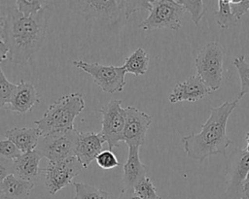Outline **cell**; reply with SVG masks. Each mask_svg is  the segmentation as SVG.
<instances>
[{
  "label": "cell",
  "instance_id": "1",
  "mask_svg": "<svg viewBox=\"0 0 249 199\" xmlns=\"http://www.w3.org/2000/svg\"><path fill=\"white\" fill-rule=\"evenodd\" d=\"M4 24L0 35L9 49L8 58L15 64H25L43 46L51 11L48 6L38 14L25 17L15 5L1 9Z\"/></svg>",
  "mask_w": 249,
  "mask_h": 199
},
{
  "label": "cell",
  "instance_id": "2",
  "mask_svg": "<svg viewBox=\"0 0 249 199\" xmlns=\"http://www.w3.org/2000/svg\"><path fill=\"white\" fill-rule=\"evenodd\" d=\"M238 102L235 99L226 101L218 107H211L210 116L201 125L200 132L182 138L184 150L190 158L203 161L212 155L226 154L231 144L227 135V122Z\"/></svg>",
  "mask_w": 249,
  "mask_h": 199
},
{
  "label": "cell",
  "instance_id": "3",
  "mask_svg": "<svg viewBox=\"0 0 249 199\" xmlns=\"http://www.w3.org/2000/svg\"><path fill=\"white\" fill-rule=\"evenodd\" d=\"M85 109V100L79 92L63 95L52 103L42 117L34 123L41 136L67 133L75 129V118Z\"/></svg>",
  "mask_w": 249,
  "mask_h": 199
},
{
  "label": "cell",
  "instance_id": "4",
  "mask_svg": "<svg viewBox=\"0 0 249 199\" xmlns=\"http://www.w3.org/2000/svg\"><path fill=\"white\" fill-rule=\"evenodd\" d=\"M224 56L225 50L216 41L204 46L196 56V75L211 91L219 89L223 82Z\"/></svg>",
  "mask_w": 249,
  "mask_h": 199
},
{
  "label": "cell",
  "instance_id": "5",
  "mask_svg": "<svg viewBox=\"0 0 249 199\" xmlns=\"http://www.w3.org/2000/svg\"><path fill=\"white\" fill-rule=\"evenodd\" d=\"M149 16L139 23V28L145 31L168 28L178 31L182 25L185 8L176 0L150 1Z\"/></svg>",
  "mask_w": 249,
  "mask_h": 199
},
{
  "label": "cell",
  "instance_id": "6",
  "mask_svg": "<svg viewBox=\"0 0 249 199\" xmlns=\"http://www.w3.org/2000/svg\"><path fill=\"white\" fill-rule=\"evenodd\" d=\"M69 8L86 20L96 19L105 23H115L125 18L123 1L120 0H83L69 1Z\"/></svg>",
  "mask_w": 249,
  "mask_h": 199
},
{
  "label": "cell",
  "instance_id": "7",
  "mask_svg": "<svg viewBox=\"0 0 249 199\" xmlns=\"http://www.w3.org/2000/svg\"><path fill=\"white\" fill-rule=\"evenodd\" d=\"M74 66L88 73L104 92L113 94L123 91L125 85V70L124 66L104 65L100 63H89L84 60H75Z\"/></svg>",
  "mask_w": 249,
  "mask_h": 199
},
{
  "label": "cell",
  "instance_id": "8",
  "mask_svg": "<svg viewBox=\"0 0 249 199\" xmlns=\"http://www.w3.org/2000/svg\"><path fill=\"white\" fill-rule=\"evenodd\" d=\"M78 131L76 129L62 134L41 136L35 149L49 162L55 163L75 156Z\"/></svg>",
  "mask_w": 249,
  "mask_h": 199
},
{
  "label": "cell",
  "instance_id": "9",
  "mask_svg": "<svg viewBox=\"0 0 249 199\" xmlns=\"http://www.w3.org/2000/svg\"><path fill=\"white\" fill-rule=\"evenodd\" d=\"M121 103L122 101L113 99L99 110L102 115V127L99 135L107 143L110 150L124 142V108H122Z\"/></svg>",
  "mask_w": 249,
  "mask_h": 199
},
{
  "label": "cell",
  "instance_id": "10",
  "mask_svg": "<svg viewBox=\"0 0 249 199\" xmlns=\"http://www.w3.org/2000/svg\"><path fill=\"white\" fill-rule=\"evenodd\" d=\"M83 169L82 164L76 156H72L60 162L52 163L41 169L45 174V186L50 195H54L63 187L73 183V179L77 177Z\"/></svg>",
  "mask_w": 249,
  "mask_h": 199
},
{
  "label": "cell",
  "instance_id": "11",
  "mask_svg": "<svg viewBox=\"0 0 249 199\" xmlns=\"http://www.w3.org/2000/svg\"><path fill=\"white\" fill-rule=\"evenodd\" d=\"M249 173V151L234 149L228 159L226 167L227 188L224 199H241L240 189Z\"/></svg>",
  "mask_w": 249,
  "mask_h": 199
},
{
  "label": "cell",
  "instance_id": "12",
  "mask_svg": "<svg viewBox=\"0 0 249 199\" xmlns=\"http://www.w3.org/2000/svg\"><path fill=\"white\" fill-rule=\"evenodd\" d=\"M152 123V116L135 107L124 108V142L128 146L141 147L146 140L147 131Z\"/></svg>",
  "mask_w": 249,
  "mask_h": 199
},
{
  "label": "cell",
  "instance_id": "13",
  "mask_svg": "<svg viewBox=\"0 0 249 199\" xmlns=\"http://www.w3.org/2000/svg\"><path fill=\"white\" fill-rule=\"evenodd\" d=\"M211 92L199 76L193 75L186 81L175 84L172 92L168 96V100L172 104L185 101L196 103L207 97Z\"/></svg>",
  "mask_w": 249,
  "mask_h": 199
},
{
  "label": "cell",
  "instance_id": "14",
  "mask_svg": "<svg viewBox=\"0 0 249 199\" xmlns=\"http://www.w3.org/2000/svg\"><path fill=\"white\" fill-rule=\"evenodd\" d=\"M41 96L36 90L35 86L21 80L13 92L9 103L7 104V109L13 113L23 115L30 112L38 103H40Z\"/></svg>",
  "mask_w": 249,
  "mask_h": 199
},
{
  "label": "cell",
  "instance_id": "15",
  "mask_svg": "<svg viewBox=\"0 0 249 199\" xmlns=\"http://www.w3.org/2000/svg\"><path fill=\"white\" fill-rule=\"evenodd\" d=\"M103 143L104 141L99 133L78 131L75 146V156L78 158L83 168H88L102 151Z\"/></svg>",
  "mask_w": 249,
  "mask_h": 199
},
{
  "label": "cell",
  "instance_id": "16",
  "mask_svg": "<svg viewBox=\"0 0 249 199\" xmlns=\"http://www.w3.org/2000/svg\"><path fill=\"white\" fill-rule=\"evenodd\" d=\"M139 147H128V155L124 164L123 189H134L135 185L147 177L148 167L141 162Z\"/></svg>",
  "mask_w": 249,
  "mask_h": 199
},
{
  "label": "cell",
  "instance_id": "17",
  "mask_svg": "<svg viewBox=\"0 0 249 199\" xmlns=\"http://www.w3.org/2000/svg\"><path fill=\"white\" fill-rule=\"evenodd\" d=\"M5 137L24 153L37 148L41 133L37 127H14L5 132Z\"/></svg>",
  "mask_w": 249,
  "mask_h": 199
},
{
  "label": "cell",
  "instance_id": "18",
  "mask_svg": "<svg viewBox=\"0 0 249 199\" xmlns=\"http://www.w3.org/2000/svg\"><path fill=\"white\" fill-rule=\"evenodd\" d=\"M42 155L36 150L21 153L15 162V174L24 180L34 182L41 173L39 163Z\"/></svg>",
  "mask_w": 249,
  "mask_h": 199
},
{
  "label": "cell",
  "instance_id": "19",
  "mask_svg": "<svg viewBox=\"0 0 249 199\" xmlns=\"http://www.w3.org/2000/svg\"><path fill=\"white\" fill-rule=\"evenodd\" d=\"M34 185V182L11 174L0 184V192L8 199H29Z\"/></svg>",
  "mask_w": 249,
  "mask_h": 199
},
{
  "label": "cell",
  "instance_id": "20",
  "mask_svg": "<svg viewBox=\"0 0 249 199\" xmlns=\"http://www.w3.org/2000/svg\"><path fill=\"white\" fill-rule=\"evenodd\" d=\"M124 68L126 73L135 76L145 75L149 68V55L142 48H138L128 57H126Z\"/></svg>",
  "mask_w": 249,
  "mask_h": 199
},
{
  "label": "cell",
  "instance_id": "21",
  "mask_svg": "<svg viewBox=\"0 0 249 199\" xmlns=\"http://www.w3.org/2000/svg\"><path fill=\"white\" fill-rule=\"evenodd\" d=\"M231 0H219L218 11L214 13L216 22L221 29H228L232 26H236L239 20L231 13Z\"/></svg>",
  "mask_w": 249,
  "mask_h": 199
},
{
  "label": "cell",
  "instance_id": "22",
  "mask_svg": "<svg viewBox=\"0 0 249 199\" xmlns=\"http://www.w3.org/2000/svg\"><path fill=\"white\" fill-rule=\"evenodd\" d=\"M233 65L240 79V91L236 98L240 100L245 94L249 93V63L246 62L244 55H239L233 59Z\"/></svg>",
  "mask_w": 249,
  "mask_h": 199
},
{
  "label": "cell",
  "instance_id": "23",
  "mask_svg": "<svg viewBox=\"0 0 249 199\" xmlns=\"http://www.w3.org/2000/svg\"><path fill=\"white\" fill-rule=\"evenodd\" d=\"M75 187L74 199H108V192L95 186L84 183L73 182Z\"/></svg>",
  "mask_w": 249,
  "mask_h": 199
},
{
  "label": "cell",
  "instance_id": "24",
  "mask_svg": "<svg viewBox=\"0 0 249 199\" xmlns=\"http://www.w3.org/2000/svg\"><path fill=\"white\" fill-rule=\"evenodd\" d=\"M50 4V1H40V0H18L15 6L25 17H31L38 14L42 9Z\"/></svg>",
  "mask_w": 249,
  "mask_h": 199
},
{
  "label": "cell",
  "instance_id": "25",
  "mask_svg": "<svg viewBox=\"0 0 249 199\" xmlns=\"http://www.w3.org/2000/svg\"><path fill=\"white\" fill-rule=\"evenodd\" d=\"M180 5H182L186 12H189L191 18L196 25L199 24L202 17L204 16V4L201 0H176Z\"/></svg>",
  "mask_w": 249,
  "mask_h": 199
},
{
  "label": "cell",
  "instance_id": "26",
  "mask_svg": "<svg viewBox=\"0 0 249 199\" xmlns=\"http://www.w3.org/2000/svg\"><path fill=\"white\" fill-rule=\"evenodd\" d=\"M134 191L141 199H162L157 193L156 187L149 177L138 182L134 187Z\"/></svg>",
  "mask_w": 249,
  "mask_h": 199
},
{
  "label": "cell",
  "instance_id": "27",
  "mask_svg": "<svg viewBox=\"0 0 249 199\" xmlns=\"http://www.w3.org/2000/svg\"><path fill=\"white\" fill-rule=\"evenodd\" d=\"M16 87L17 84L12 83L8 81L0 67V109L5 107L9 103V100Z\"/></svg>",
  "mask_w": 249,
  "mask_h": 199
},
{
  "label": "cell",
  "instance_id": "28",
  "mask_svg": "<svg viewBox=\"0 0 249 199\" xmlns=\"http://www.w3.org/2000/svg\"><path fill=\"white\" fill-rule=\"evenodd\" d=\"M97 165L105 170H109L119 166V161L114 154V152L110 149L102 150L95 158Z\"/></svg>",
  "mask_w": 249,
  "mask_h": 199
},
{
  "label": "cell",
  "instance_id": "29",
  "mask_svg": "<svg viewBox=\"0 0 249 199\" xmlns=\"http://www.w3.org/2000/svg\"><path fill=\"white\" fill-rule=\"evenodd\" d=\"M21 152L18 149V148L9 140H1L0 141V157L15 160L17 159Z\"/></svg>",
  "mask_w": 249,
  "mask_h": 199
},
{
  "label": "cell",
  "instance_id": "30",
  "mask_svg": "<svg viewBox=\"0 0 249 199\" xmlns=\"http://www.w3.org/2000/svg\"><path fill=\"white\" fill-rule=\"evenodd\" d=\"M231 10L235 17L239 20L241 17L249 11V0L231 1Z\"/></svg>",
  "mask_w": 249,
  "mask_h": 199
},
{
  "label": "cell",
  "instance_id": "31",
  "mask_svg": "<svg viewBox=\"0 0 249 199\" xmlns=\"http://www.w3.org/2000/svg\"><path fill=\"white\" fill-rule=\"evenodd\" d=\"M11 174H15L14 160L0 157V184Z\"/></svg>",
  "mask_w": 249,
  "mask_h": 199
},
{
  "label": "cell",
  "instance_id": "32",
  "mask_svg": "<svg viewBox=\"0 0 249 199\" xmlns=\"http://www.w3.org/2000/svg\"><path fill=\"white\" fill-rule=\"evenodd\" d=\"M117 199H141L134 191V189H122L121 194Z\"/></svg>",
  "mask_w": 249,
  "mask_h": 199
},
{
  "label": "cell",
  "instance_id": "33",
  "mask_svg": "<svg viewBox=\"0 0 249 199\" xmlns=\"http://www.w3.org/2000/svg\"><path fill=\"white\" fill-rule=\"evenodd\" d=\"M240 197L241 199H249V179H246L241 185Z\"/></svg>",
  "mask_w": 249,
  "mask_h": 199
},
{
  "label": "cell",
  "instance_id": "34",
  "mask_svg": "<svg viewBox=\"0 0 249 199\" xmlns=\"http://www.w3.org/2000/svg\"><path fill=\"white\" fill-rule=\"evenodd\" d=\"M9 54V49L4 41L0 40V63L4 61Z\"/></svg>",
  "mask_w": 249,
  "mask_h": 199
},
{
  "label": "cell",
  "instance_id": "35",
  "mask_svg": "<svg viewBox=\"0 0 249 199\" xmlns=\"http://www.w3.org/2000/svg\"><path fill=\"white\" fill-rule=\"evenodd\" d=\"M246 142H247V146H246V150H248L249 151V131L247 132V134H246Z\"/></svg>",
  "mask_w": 249,
  "mask_h": 199
},
{
  "label": "cell",
  "instance_id": "36",
  "mask_svg": "<svg viewBox=\"0 0 249 199\" xmlns=\"http://www.w3.org/2000/svg\"><path fill=\"white\" fill-rule=\"evenodd\" d=\"M3 24H4V19H3V16H2V13L0 10V26L3 27Z\"/></svg>",
  "mask_w": 249,
  "mask_h": 199
},
{
  "label": "cell",
  "instance_id": "37",
  "mask_svg": "<svg viewBox=\"0 0 249 199\" xmlns=\"http://www.w3.org/2000/svg\"><path fill=\"white\" fill-rule=\"evenodd\" d=\"M0 199H8L7 197H5L1 192H0Z\"/></svg>",
  "mask_w": 249,
  "mask_h": 199
},
{
  "label": "cell",
  "instance_id": "38",
  "mask_svg": "<svg viewBox=\"0 0 249 199\" xmlns=\"http://www.w3.org/2000/svg\"><path fill=\"white\" fill-rule=\"evenodd\" d=\"M246 179H249V173H248V176H247V178Z\"/></svg>",
  "mask_w": 249,
  "mask_h": 199
}]
</instances>
